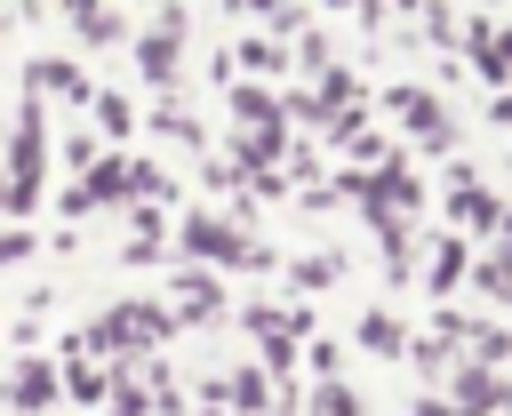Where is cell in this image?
Segmentation results:
<instances>
[{
  "instance_id": "6da1fadb",
  "label": "cell",
  "mask_w": 512,
  "mask_h": 416,
  "mask_svg": "<svg viewBox=\"0 0 512 416\" xmlns=\"http://www.w3.org/2000/svg\"><path fill=\"white\" fill-rule=\"evenodd\" d=\"M16 248H24V240H16V232H0V256H16Z\"/></svg>"
}]
</instances>
